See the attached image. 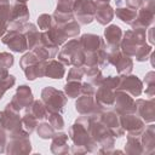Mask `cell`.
<instances>
[{
  "label": "cell",
  "mask_w": 155,
  "mask_h": 155,
  "mask_svg": "<svg viewBox=\"0 0 155 155\" xmlns=\"http://www.w3.org/2000/svg\"><path fill=\"white\" fill-rule=\"evenodd\" d=\"M136 113L144 122H154L155 120V102L154 99H137L134 102Z\"/></svg>",
  "instance_id": "obj_18"
},
{
  "label": "cell",
  "mask_w": 155,
  "mask_h": 155,
  "mask_svg": "<svg viewBox=\"0 0 155 155\" xmlns=\"http://www.w3.org/2000/svg\"><path fill=\"white\" fill-rule=\"evenodd\" d=\"M36 133L42 139L52 138L54 134V128L50 125V122H42L36 127Z\"/></svg>",
  "instance_id": "obj_33"
},
{
  "label": "cell",
  "mask_w": 155,
  "mask_h": 155,
  "mask_svg": "<svg viewBox=\"0 0 155 155\" xmlns=\"http://www.w3.org/2000/svg\"><path fill=\"white\" fill-rule=\"evenodd\" d=\"M79 42L84 52H97L99 48L105 47L104 40L94 34H84L79 39Z\"/></svg>",
  "instance_id": "obj_19"
},
{
  "label": "cell",
  "mask_w": 155,
  "mask_h": 155,
  "mask_svg": "<svg viewBox=\"0 0 155 155\" xmlns=\"http://www.w3.org/2000/svg\"><path fill=\"white\" fill-rule=\"evenodd\" d=\"M144 81H145V84H147V85L155 84V73H154V71H149V73L145 75Z\"/></svg>",
  "instance_id": "obj_47"
},
{
  "label": "cell",
  "mask_w": 155,
  "mask_h": 155,
  "mask_svg": "<svg viewBox=\"0 0 155 155\" xmlns=\"http://www.w3.org/2000/svg\"><path fill=\"white\" fill-rule=\"evenodd\" d=\"M38 24H39V28L41 30H47L52 27L53 24V19H52V16L51 15H47V13H42L38 17Z\"/></svg>",
  "instance_id": "obj_38"
},
{
  "label": "cell",
  "mask_w": 155,
  "mask_h": 155,
  "mask_svg": "<svg viewBox=\"0 0 155 155\" xmlns=\"http://www.w3.org/2000/svg\"><path fill=\"white\" fill-rule=\"evenodd\" d=\"M59 27L62 28V30H63L64 35L67 36V39L75 38L80 33V24L76 21H74V19L68 22V23H65V24H63V25H59Z\"/></svg>",
  "instance_id": "obj_30"
},
{
  "label": "cell",
  "mask_w": 155,
  "mask_h": 155,
  "mask_svg": "<svg viewBox=\"0 0 155 155\" xmlns=\"http://www.w3.org/2000/svg\"><path fill=\"white\" fill-rule=\"evenodd\" d=\"M38 61H39V59L36 58V56H35L33 52H28V53H25V54L21 58V61H19V67H21L22 69H25L27 67L35 64Z\"/></svg>",
  "instance_id": "obj_39"
},
{
  "label": "cell",
  "mask_w": 155,
  "mask_h": 155,
  "mask_svg": "<svg viewBox=\"0 0 155 155\" xmlns=\"http://www.w3.org/2000/svg\"><path fill=\"white\" fill-rule=\"evenodd\" d=\"M125 151L127 154H143V148H142V144H140L139 136H132V134L127 136Z\"/></svg>",
  "instance_id": "obj_29"
},
{
  "label": "cell",
  "mask_w": 155,
  "mask_h": 155,
  "mask_svg": "<svg viewBox=\"0 0 155 155\" xmlns=\"http://www.w3.org/2000/svg\"><path fill=\"white\" fill-rule=\"evenodd\" d=\"M80 47V42L78 39H73L70 41H68L59 51L58 53V61L64 64V65H70V59L73 53Z\"/></svg>",
  "instance_id": "obj_23"
},
{
  "label": "cell",
  "mask_w": 155,
  "mask_h": 155,
  "mask_svg": "<svg viewBox=\"0 0 155 155\" xmlns=\"http://www.w3.org/2000/svg\"><path fill=\"white\" fill-rule=\"evenodd\" d=\"M138 10L139 11H138L134 21L131 23V27H132V29H147L154 22L155 1L154 0H145V1H143L142 6Z\"/></svg>",
  "instance_id": "obj_5"
},
{
  "label": "cell",
  "mask_w": 155,
  "mask_h": 155,
  "mask_svg": "<svg viewBox=\"0 0 155 155\" xmlns=\"http://www.w3.org/2000/svg\"><path fill=\"white\" fill-rule=\"evenodd\" d=\"M48 122L54 128V131H61L64 127V120L61 113H50L48 114Z\"/></svg>",
  "instance_id": "obj_35"
},
{
  "label": "cell",
  "mask_w": 155,
  "mask_h": 155,
  "mask_svg": "<svg viewBox=\"0 0 155 155\" xmlns=\"http://www.w3.org/2000/svg\"><path fill=\"white\" fill-rule=\"evenodd\" d=\"M84 78V70L81 67H73L69 73H68V78L67 81H81V79Z\"/></svg>",
  "instance_id": "obj_41"
},
{
  "label": "cell",
  "mask_w": 155,
  "mask_h": 155,
  "mask_svg": "<svg viewBox=\"0 0 155 155\" xmlns=\"http://www.w3.org/2000/svg\"><path fill=\"white\" fill-rule=\"evenodd\" d=\"M19 111L15 110L11 104L8 103L5 108V110L0 111V127L4 128L7 133L17 131L19 128H23L22 126V119L19 117Z\"/></svg>",
  "instance_id": "obj_7"
},
{
  "label": "cell",
  "mask_w": 155,
  "mask_h": 155,
  "mask_svg": "<svg viewBox=\"0 0 155 155\" xmlns=\"http://www.w3.org/2000/svg\"><path fill=\"white\" fill-rule=\"evenodd\" d=\"M121 126L128 134L132 136H140L143 130L145 128L144 121L136 114H124L120 115Z\"/></svg>",
  "instance_id": "obj_15"
},
{
  "label": "cell",
  "mask_w": 155,
  "mask_h": 155,
  "mask_svg": "<svg viewBox=\"0 0 155 155\" xmlns=\"http://www.w3.org/2000/svg\"><path fill=\"white\" fill-rule=\"evenodd\" d=\"M145 30L147 29H132L124 33V38H121L120 41V51L128 57L134 56L137 50L147 44Z\"/></svg>",
  "instance_id": "obj_1"
},
{
  "label": "cell",
  "mask_w": 155,
  "mask_h": 155,
  "mask_svg": "<svg viewBox=\"0 0 155 155\" xmlns=\"http://www.w3.org/2000/svg\"><path fill=\"white\" fill-rule=\"evenodd\" d=\"M76 0H57V12L62 13H73V7Z\"/></svg>",
  "instance_id": "obj_37"
},
{
  "label": "cell",
  "mask_w": 155,
  "mask_h": 155,
  "mask_svg": "<svg viewBox=\"0 0 155 155\" xmlns=\"http://www.w3.org/2000/svg\"><path fill=\"white\" fill-rule=\"evenodd\" d=\"M96 97H94V101L103 108H109V107H113L114 104V99H115V90L101 84L97 88H96V92H94Z\"/></svg>",
  "instance_id": "obj_20"
},
{
  "label": "cell",
  "mask_w": 155,
  "mask_h": 155,
  "mask_svg": "<svg viewBox=\"0 0 155 155\" xmlns=\"http://www.w3.org/2000/svg\"><path fill=\"white\" fill-rule=\"evenodd\" d=\"M29 19V10L25 2H16L11 7V17H10V28L15 30H19V28Z\"/></svg>",
  "instance_id": "obj_14"
},
{
  "label": "cell",
  "mask_w": 155,
  "mask_h": 155,
  "mask_svg": "<svg viewBox=\"0 0 155 155\" xmlns=\"http://www.w3.org/2000/svg\"><path fill=\"white\" fill-rule=\"evenodd\" d=\"M110 0H96V2H104V4H108Z\"/></svg>",
  "instance_id": "obj_50"
},
{
  "label": "cell",
  "mask_w": 155,
  "mask_h": 155,
  "mask_svg": "<svg viewBox=\"0 0 155 155\" xmlns=\"http://www.w3.org/2000/svg\"><path fill=\"white\" fill-rule=\"evenodd\" d=\"M0 17L10 22V17H11L10 0H0Z\"/></svg>",
  "instance_id": "obj_42"
},
{
  "label": "cell",
  "mask_w": 155,
  "mask_h": 155,
  "mask_svg": "<svg viewBox=\"0 0 155 155\" xmlns=\"http://www.w3.org/2000/svg\"><path fill=\"white\" fill-rule=\"evenodd\" d=\"M25 111H29L30 114H33L38 120H42L48 116V111L45 104L42 103V101H33L31 104L28 108H25Z\"/></svg>",
  "instance_id": "obj_28"
},
{
  "label": "cell",
  "mask_w": 155,
  "mask_h": 155,
  "mask_svg": "<svg viewBox=\"0 0 155 155\" xmlns=\"http://www.w3.org/2000/svg\"><path fill=\"white\" fill-rule=\"evenodd\" d=\"M15 57L8 52H0V69H7L12 67Z\"/></svg>",
  "instance_id": "obj_40"
},
{
  "label": "cell",
  "mask_w": 155,
  "mask_h": 155,
  "mask_svg": "<svg viewBox=\"0 0 155 155\" xmlns=\"http://www.w3.org/2000/svg\"><path fill=\"white\" fill-rule=\"evenodd\" d=\"M99 121L108 128V131L114 136V137H121L125 133V130L121 126L120 121V114L116 113L115 110H109V111H103L99 116Z\"/></svg>",
  "instance_id": "obj_8"
},
{
  "label": "cell",
  "mask_w": 155,
  "mask_h": 155,
  "mask_svg": "<svg viewBox=\"0 0 155 155\" xmlns=\"http://www.w3.org/2000/svg\"><path fill=\"white\" fill-rule=\"evenodd\" d=\"M19 31L24 35L25 40H27V44H28V48H33L38 42H39V38H40V34H39V30L36 28L35 24L33 23H24L21 28H19Z\"/></svg>",
  "instance_id": "obj_24"
},
{
  "label": "cell",
  "mask_w": 155,
  "mask_h": 155,
  "mask_svg": "<svg viewBox=\"0 0 155 155\" xmlns=\"http://www.w3.org/2000/svg\"><path fill=\"white\" fill-rule=\"evenodd\" d=\"M1 41H2V44L7 45L8 48L12 50L13 52L19 53V52H24L25 50H28L27 40L19 30L11 29L6 34H4V36L1 38Z\"/></svg>",
  "instance_id": "obj_10"
},
{
  "label": "cell",
  "mask_w": 155,
  "mask_h": 155,
  "mask_svg": "<svg viewBox=\"0 0 155 155\" xmlns=\"http://www.w3.org/2000/svg\"><path fill=\"white\" fill-rule=\"evenodd\" d=\"M69 136H70V139L74 142V145L85 148L87 153H94V151H98L99 149L98 144L88 134V131L76 121L69 128Z\"/></svg>",
  "instance_id": "obj_4"
},
{
  "label": "cell",
  "mask_w": 155,
  "mask_h": 155,
  "mask_svg": "<svg viewBox=\"0 0 155 155\" xmlns=\"http://www.w3.org/2000/svg\"><path fill=\"white\" fill-rule=\"evenodd\" d=\"M22 126L30 134L35 130V127L38 126V119L33 114H30L29 111H25L24 116L22 117Z\"/></svg>",
  "instance_id": "obj_32"
},
{
  "label": "cell",
  "mask_w": 155,
  "mask_h": 155,
  "mask_svg": "<svg viewBox=\"0 0 155 155\" xmlns=\"http://www.w3.org/2000/svg\"><path fill=\"white\" fill-rule=\"evenodd\" d=\"M108 62H109V64L115 65V68L120 75L131 74V71L133 69V61L128 56L124 54L120 50L108 53Z\"/></svg>",
  "instance_id": "obj_9"
},
{
  "label": "cell",
  "mask_w": 155,
  "mask_h": 155,
  "mask_svg": "<svg viewBox=\"0 0 155 155\" xmlns=\"http://www.w3.org/2000/svg\"><path fill=\"white\" fill-rule=\"evenodd\" d=\"M145 94L149 96V97H154V94H155V84L148 85V87L145 88Z\"/></svg>",
  "instance_id": "obj_48"
},
{
  "label": "cell",
  "mask_w": 155,
  "mask_h": 155,
  "mask_svg": "<svg viewBox=\"0 0 155 155\" xmlns=\"http://www.w3.org/2000/svg\"><path fill=\"white\" fill-rule=\"evenodd\" d=\"M64 92L70 98H78L81 96V82L80 81H67Z\"/></svg>",
  "instance_id": "obj_31"
},
{
  "label": "cell",
  "mask_w": 155,
  "mask_h": 155,
  "mask_svg": "<svg viewBox=\"0 0 155 155\" xmlns=\"http://www.w3.org/2000/svg\"><path fill=\"white\" fill-rule=\"evenodd\" d=\"M15 84H16V78L13 75L8 74V75H6L4 78H0V99L2 98L4 93L7 90H10Z\"/></svg>",
  "instance_id": "obj_34"
},
{
  "label": "cell",
  "mask_w": 155,
  "mask_h": 155,
  "mask_svg": "<svg viewBox=\"0 0 155 155\" xmlns=\"http://www.w3.org/2000/svg\"><path fill=\"white\" fill-rule=\"evenodd\" d=\"M104 36H105V51L107 53L115 52L120 50V41L122 38V30L119 25L116 24H110L109 27L105 28L104 30Z\"/></svg>",
  "instance_id": "obj_17"
},
{
  "label": "cell",
  "mask_w": 155,
  "mask_h": 155,
  "mask_svg": "<svg viewBox=\"0 0 155 155\" xmlns=\"http://www.w3.org/2000/svg\"><path fill=\"white\" fill-rule=\"evenodd\" d=\"M6 143H7V139H6V131L0 127V153H4V151H5V149H6Z\"/></svg>",
  "instance_id": "obj_45"
},
{
  "label": "cell",
  "mask_w": 155,
  "mask_h": 155,
  "mask_svg": "<svg viewBox=\"0 0 155 155\" xmlns=\"http://www.w3.org/2000/svg\"><path fill=\"white\" fill-rule=\"evenodd\" d=\"M94 92H96V87L92 84H90L88 81L81 84V93L82 94H94Z\"/></svg>",
  "instance_id": "obj_43"
},
{
  "label": "cell",
  "mask_w": 155,
  "mask_h": 155,
  "mask_svg": "<svg viewBox=\"0 0 155 155\" xmlns=\"http://www.w3.org/2000/svg\"><path fill=\"white\" fill-rule=\"evenodd\" d=\"M114 109L120 115L124 114H136V105L133 98L124 92V91H115V99H114Z\"/></svg>",
  "instance_id": "obj_12"
},
{
  "label": "cell",
  "mask_w": 155,
  "mask_h": 155,
  "mask_svg": "<svg viewBox=\"0 0 155 155\" xmlns=\"http://www.w3.org/2000/svg\"><path fill=\"white\" fill-rule=\"evenodd\" d=\"M115 15L117 18H120L122 22L127 23V24H131L136 16H137V11L136 10H132L127 6L124 5V1L122 0H116V10H115Z\"/></svg>",
  "instance_id": "obj_26"
},
{
  "label": "cell",
  "mask_w": 155,
  "mask_h": 155,
  "mask_svg": "<svg viewBox=\"0 0 155 155\" xmlns=\"http://www.w3.org/2000/svg\"><path fill=\"white\" fill-rule=\"evenodd\" d=\"M41 101L45 104L48 114L62 113L64 110V105L67 104V96L63 91L47 86L41 91Z\"/></svg>",
  "instance_id": "obj_2"
},
{
  "label": "cell",
  "mask_w": 155,
  "mask_h": 155,
  "mask_svg": "<svg viewBox=\"0 0 155 155\" xmlns=\"http://www.w3.org/2000/svg\"><path fill=\"white\" fill-rule=\"evenodd\" d=\"M10 140L6 143L5 151L7 154H28L31 151V145L29 140V133L24 128L8 133Z\"/></svg>",
  "instance_id": "obj_3"
},
{
  "label": "cell",
  "mask_w": 155,
  "mask_h": 155,
  "mask_svg": "<svg viewBox=\"0 0 155 155\" xmlns=\"http://www.w3.org/2000/svg\"><path fill=\"white\" fill-rule=\"evenodd\" d=\"M65 74L64 64H62L59 61L56 59H50L46 64V71L45 76H48L51 79H62Z\"/></svg>",
  "instance_id": "obj_27"
},
{
  "label": "cell",
  "mask_w": 155,
  "mask_h": 155,
  "mask_svg": "<svg viewBox=\"0 0 155 155\" xmlns=\"http://www.w3.org/2000/svg\"><path fill=\"white\" fill-rule=\"evenodd\" d=\"M7 27H8V22L0 17V38L4 36V34H5L6 30H7Z\"/></svg>",
  "instance_id": "obj_46"
},
{
  "label": "cell",
  "mask_w": 155,
  "mask_h": 155,
  "mask_svg": "<svg viewBox=\"0 0 155 155\" xmlns=\"http://www.w3.org/2000/svg\"><path fill=\"white\" fill-rule=\"evenodd\" d=\"M75 109L78 113L82 114H98L101 115L104 111V108L101 107L92 94H81L78 97V101L75 103Z\"/></svg>",
  "instance_id": "obj_13"
},
{
  "label": "cell",
  "mask_w": 155,
  "mask_h": 155,
  "mask_svg": "<svg viewBox=\"0 0 155 155\" xmlns=\"http://www.w3.org/2000/svg\"><path fill=\"white\" fill-rule=\"evenodd\" d=\"M33 101H34V99H33L31 90H30L27 85H22V86H19V87L17 88V91H16V93L13 94V97H12L10 104H11V107H12L15 110L19 111V110H22V109L28 108V107L31 104Z\"/></svg>",
  "instance_id": "obj_16"
},
{
  "label": "cell",
  "mask_w": 155,
  "mask_h": 155,
  "mask_svg": "<svg viewBox=\"0 0 155 155\" xmlns=\"http://www.w3.org/2000/svg\"><path fill=\"white\" fill-rule=\"evenodd\" d=\"M151 52H153V47L150 45L144 44V45H142L137 50V52L134 53L133 57H136V61H138V62H144V61H147L149 58V56L151 54Z\"/></svg>",
  "instance_id": "obj_36"
},
{
  "label": "cell",
  "mask_w": 155,
  "mask_h": 155,
  "mask_svg": "<svg viewBox=\"0 0 155 155\" xmlns=\"http://www.w3.org/2000/svg\"><path fill=\"white\" fill-rule=\"evenodd\" d=\"M96 1L92 0H76L73 7V15L80 24H90L94 19Z\"/></svg>",
  "instance_id": "obj_6"
},
{
  "label": "cell",
  "mask_w": 155,
  "mask_h": 155,
  "mask_svg": "<svg viewBox=\"0 0 155 155\" xmlns=\"http://www.w3.org/2000/svg\"><path fill=\"white\" fill-rule=\"evenodd\" d=\"M148 40H149V42L153 45L154 44V28L151 27L150 29H149V35H148Z\"/></svg>",
  "instance_id": "obj_49"
},
{
  "label": "cell",
  "mask_w": 155,
  "mask_h": 155,
  "mask_svg": "<svg viewBox=\"0 0 155 155\" xmlns=\"http://www.w3.org/2000/svg\"><path fill=\"white\" fill-rule=\"evenodd\" d=\"M68 134L64 132H54L51 143V151L53 154H67L69 151V147L67 144Z\"/></svg>",
  "instance_id": "obj_25"
},
{
  "label": "cell",
  "mask_w": 155,
  "mask_h": 155,
  "mask_svg": "<svg viewBox=\"0 0 155 155\" xmlns=\"http://www.w3.org/2000/svg\"><path fill=\"white\" fill-rule=\"evenodd\" d=\"M114 17V10L109 4L104 2H96V12H94V19L102 24L105 25L111 22Z\"/></svg>",
  "instance_id": "obj_22"
},
{
  "label": "cell",
  "mask_w": 155,
  "mask_h": 155,
  "mask_svg": "<svg viewBox=\"0 0 155 155\" xmlns=\"http://www.w3.org/2000/svg\"><path fill=\"white\" fill-rule=\"evenodd\" d=\"M139 138H140L143 153L151 154L155 150V126L150 124L148 127H145Z\"/></svg>",
  "instance_id": "obj_21"
},
{
  "label": "cell",
  "mask_w": 155,
  "mask_h": 155,
  "mask_svg": "<svg viewBox=\"0 0 155 155\" xmlns=\"http://www.w3.org/2000/svg\"><path fill=\"white\" fill-rule=\"evenodd\" d=\"M28 0H16V2H27Z\"/></svg>",
  "instance_id": "obj_51"
},
{
  "label": "cell",
  "mask_w": 155,
  "mask_h": 155,
  "mask_svg": "<svg viewBox=\"0 0 155 155\" xmlns=\"http://www.w3.org/2000/svg\"><path fill=\"white\" fill-rule=\"evenodd\" d=\"M143 1H144V0H125L124 2H125V5H126L127 7H130V8L137 11V10L142 6Z\"/></svg>",
  "instance_id": "obj_44"
},
{
  "label": "cell",
  "mask_w": 155,
  "mask_h": 155,
  "mask_svg": "<svg viewBox=\"0 0 155 155\" xmlns=\"http://www.w3.org/2000/svg\"><path fill=\"white\" fill-rule=\"evenodd\" d=\"M116 90L124 91L132 97H138L143 91V82L136 75H120V82Z\"/></svg>",
  "instance_id": "obj_11"
}]
</instances>
